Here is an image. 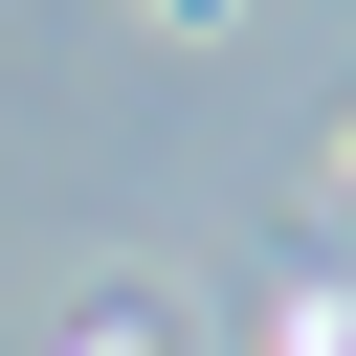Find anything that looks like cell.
I'll return each instance as SVG.
<instances>
[{
    "instance_id": "1",
    "label": "cell",
    "mask_w": 356,
    "mask_h": 356,
    "mask_svg": "<svg viewBox=\"0 0 356 356\" xmlns=\"http://www.w3.org/2000/svg\"><path fill=\"white\" fill-rule=\"evenodd\" d=\"M89 356H156V334H134V312H111V334H89Z\"/></svg>"
}]
</instances>
